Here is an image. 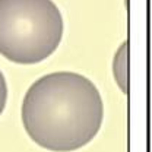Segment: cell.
Here are the masks:
<instances>
[{
  "mask_svg": "<svg viewBox=\"0 0 152 152\" xmlns=\"http://www.w3.org/2000/svg\"><path fill=\"white\" fill-rule=\"evenodd\" d=\"M6 101H7V85L3 73L0 72V114L3 113L6 107Z\"/></svg>",
  "mask_w": 152,
  "mask_h": 152,
  "instance_id": "obj_4",
  "label": "cell"
},
{
  "mask_svg": "<svg viewBox=\"0 0 152 152\" xmlns=\"http://www.w3.org/2000/svg\"><path fill=\"white\" fill-rule=\"evenodd\" d=\"M129 41H124L113 58V76L123 91V94H129Z\"/></svg>",
  "mask_w": 152,
  "mask_h": 152,
  "instance_id": "obj_3",
  "label": "cell"
},
{
  "mask_svg": "<svg viewBox=\"0 0 152 152\" xmlns=\"http://www.w3.org/2000/svg\"><path fill=\"white\" fill-rule=\"evenodd\" d=\"M104 104L86 76L56 72L35 80L22 102V123L41 148L72 152L88 145L99 132Z\"/></svg>",
  "mask_w": 152,
  "mask_h": 152,
  "instance_id": "obj_1",
  "label": "cell"
},
{
  "mask_svg": "<svg viewBox=\"0 0 152 152\" xmlns=\"http://www.w3.org/2000/svg\"><path fill=\"white\" fill-rule=\"evenodd\" d=\"M63 18L53 0H0V54L35 64L57 50Z\"/></svg>",
  "mask_w": 152,
  "mask_h": 152,
  "instance_id": "obj_2",
  "label": "cell"
}]
</instances>
